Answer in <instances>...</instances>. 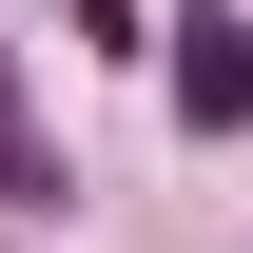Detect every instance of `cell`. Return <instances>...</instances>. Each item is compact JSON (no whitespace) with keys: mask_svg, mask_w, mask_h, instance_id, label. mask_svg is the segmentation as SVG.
<instances>
[{"mask_svg":"<svg viewBox=\"0 0 253 253\" xmlns=\"http://www.w3.org/2000/svg\"><path fill=\"white\" fill-rule=\"evenodd\" d=\"M175 117H195V136L253 117V39H234V20H175Z\"/></svg>","mask_w":253,"mask_h":253,"instance_id":"6da1fadb","label":"cell"},{"mask_svg":"<svg viewBox=\"0 0 253 253\" xmlns=\"http://www.w3.org/2000/svg\"><path fill=\"white\" fill-rule=\"evenodd\" d=\"M0 195H20V214H59V156H39V117H20V78H0Z\"/></svg>","mask_w":253,"mask_h":253,"instance_id":"7a4b0ae2","label":"cell"}]
</instances>
